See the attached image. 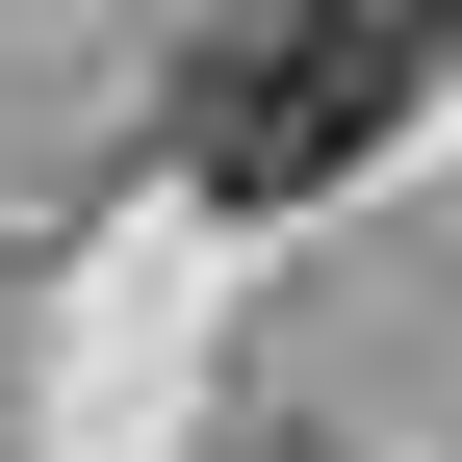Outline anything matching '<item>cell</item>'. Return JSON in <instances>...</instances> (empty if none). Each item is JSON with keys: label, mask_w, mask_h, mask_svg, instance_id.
Returning <instances> with one entry per match:
<instances>
[{"label": "cell", "mask_w": 462, "mask_h": 462, "mask_svg": "<svg viewBox=\"0 0 462 462\" xmlns=\"http://www.w3.org/2000/svg\"><path fill=\"white\" fill-rule=\"evenodd\" d=\"M411 51H437V78H462V0H411Z\"/></svg>", "instance_id": "2"}, {"label": "cell", "mask_w": 462, "mask_h": 462, "mask_svg": "<svg viewBox=\"0 0 462 462\" xmlns=\"http://www.w3.org/2000/svg\"><path fill=\"white\" fill-rule=\"evenodd\" d=\"M411 0H231V26L180 51V180L206 206H334L385 129H411Z\"/></svg>", "instance_id": "1"}]
</instances>
